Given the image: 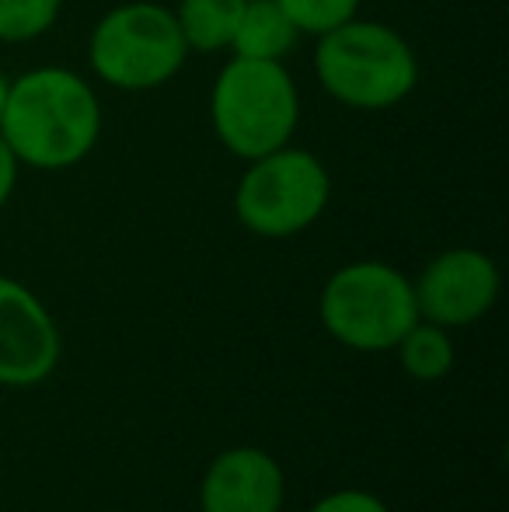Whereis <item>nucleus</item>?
I'll list each match as a JSON object with an SVG mask.
<instances>
[{
    "mask_svg": "<svg viewBox=\"0 0 509 512\" xmlns=\"http://www.w3.org/2000/svg\"><path fill=\"white\" fill-rule=\"evenodd\" d=\"M18 175H21V161L4 143V136H0V209L11 203L14 189H18Z\"/></svg>",
    "mask_w": 509,
    "mask_h": 512,
    "instance_id": "dca6fc26",
    "label": "nucleus"
},
{
    "mask_svg": "<svg viewBox=\"0 0 509 512\" xmlns=\"http://www.w3.org/2000/svg\"><path fill=\"white\" fill-rule=\"evenodd\" d=\"M7 88H11V81L0 74V112H4V102H7Z\"/></svg>",
    "mask_w": 509,
    "mask_h": 512,
    "instance_id": "f3484780",
    "label": "nucleus"
},
{
    "mask_svg": "<svg viewBox=\"0 0 509 512\" xmlns=\"http://www.w3.org/2000/svg\"><path fill=\"white\" fill-rule=\"evenodd\" d=\"M307 512H391L387 502L374 492H363V488H339V492L321 495Z\"/></svg>",
    "mask_w": 509,
    "mask_h": 512,
    "instance_id": "2eb2a0df",
    "label": "nucleus"
},
{
    "mask_svg": "<svg viewBox=\"0 0 509 512\" xmlns=\"http://www.w3.org/2000/svg\"><path fill=\"white\" fill-rule=\"evenodd\" d=\"M391 352H398L401 370L412 380H419V384H436V380H443L454 370V359H457L450 331L440 328V324L422 321V317L398 338V345H394Z\"/></svg>",
    "mask_w": 509,
    "mask_h": 512,
    "instance_id": "f8f14e48",
    "label": "nucleus"
},
{
    "mask_svg": "<svg viewBox=\"0 0 509 512\" xmlns=\"http://www.w3.org/2000/svg\"><path fill=\"white\" fill-rule=\"evenodd\" d=\"M318 317L339 345L353 352H391L419 321L412 279L387 262H349L325 279Z\"/></svg>",
    "mask_w": 509,
    "mask_h": 512,
    "instance_id": "20e7f679",
    "label": "nucleus"
},
{
    "mask_svg": "<svg viewBox=\"0 0 509 512\" xmlns=\"http://www.w3.org/2000/svg\"><path fill=\"white\" fill-rule=\"evenodd\" d=\"M276 4L293 21V28L300 35H311V39L346 25L360 11V0H276Z\"/></svg>",
    "mask_w": 509,
    "mask_h": 512,
    "instance_id": "4468645a",
    "label": "nucleus"
},
{
    "mask_svg": "<svg viewBox=\"0 0 509 512\" xmlns=\"http://www.w3.org/2000/svg\"><path fill=\"white\" fill-rule=\"evenodd\" d=\"M63 335L49 307L11 276H0V387H35L60 366Z\"/></svg>",
    "mask_w": 509,
    "mask_h": 512,
    "instance_id": "6e6552de",
    "label": "nucleus"
},
{
    "mask_svg": "<svg viewBox=\"0 0 509 512\" xmlns=\"http://www.w3.org/2000/svg\"><path fill=\"white\" fill-rule=\"evenodd\" d=\"M300 42V32L283 14L276 0H245L238 32L231 39V53L245 60H283Z\"/></svg>",
    "mask_w": 509,
    "mask_h": 512,
    "instance_id": "9d476101",
    "label": "nucleus"
},
{
    "mask_svg": "<svg viewBox=\"0 0 509 512\" xmlns=\"http://www.w3.org/2000/svg\"><path fill=\"white\" fill-rule=\"evenodd\" d=\"M0 136L28 168L67 171L98 147L102 102L74 70H28L7 88Z\"/></svg>",
    "mask_w": 509,
    "mask_h": 512,
    "instance_id": "f257e3e1",
    "label": "nucleus"
},
{
    "mask_svg": "<svg viewBox=\"0 0 509 512\" xmlns=\"http://www.w3.org/2000/svg\"><path fill=\"white\" fill-rule=\"evenodd\" d=\"M332 199V175L304 147H286L248 161L238 189L234 213L238 223L265 241H283L311 230L325 216Z\"/></svg>",
    "mask_w": 509,
    "mask_h": 512,
    "instance_id": "423d86ee",
    "label": "nucleus"
},
{
    "mask_svg": "<svg viewBox=\"0 0 509 512\" xmlns=\"http://www.w3.org/2000/svg\"><path fill=\"white\" fill-rule=\"evenodd\" d=\"M245 0H178L175 21L189 53H224L238 32Z\"/></svg>",
    "mask_w": 509,
    "mask_h": 512,
    "instance_id": "9b49d317",
    "label": "nucleus"
},
{
    "mask_svg": "<svg viewBox=\"0 0 509 512\" xmlns=\"http://www.w3.org/2000/svg\"><path fill=\"white\" fill-rule=\"evenodd\" d=\"M419 317L440 328L478 324L499 300V265L478 248H447L412 279Z\"/></svg>",
    "mask_w": 509,
    "mask_h": 512,
    "instance_id": "0eeeda50",
    "label": "nucleus"
},
{
    "mask_svg": "<svg viewBox=\"0 0 509 512\" xmlns=\"http://www.w3.org/2000/svg\"><path fill=\"white\" fill-rule=\"evenodd\" d=\"M63 0H0V42H35L56 25Z\"/></svg>",
    "mask_w": 509,
    "mask_h": 512,
    "instance_id": "ddd939ff",
    "label": "nucleus"
},
{
    "mask_svg": "<svg viewBox=\"0 0 509 512\" xmlns=\"http://www.w3.org/2000/svg\"><path fill=\"white\" fill-rule=\"evenodd\" d=\"M189 46L175 11L154 0L112 7L88 39V63L95 77L119 91H154L182 74Z\"/></svg>",
    "mask_w": 509,
    "mask_h": 512,
    "instance_id": "39448f33",
    "label": "nucleus"
},
{
    "mask_svg": "<svg viewBox=\"0 0 509 512\" xmlns=\"http://www.w3.org/2000/svg\"><path fill=\"white\" fill-rule=\"evenodd\" d=\"M314 74L328 98L356 112H384L401 105L419 84L415 49L384 21L349 18L318 35Z\"/></svg>",
    "mask_w": 509,
    "mask_h": 512,
    "instance_id": "f03ea898",
    "label": "nucleus"
},
{
    "mask_svg": "<svg viewBox=\"0 0 509 512\" xmlns=\"http://www.w3.org/2000/svg\"><path fill=\"white\" fill-rule=\"evenodd\" d=\"M283 502V467L258 446H231L217 453L199 485V512H283Z\"/></svg>",
    "mask_w": 509,
    "mask_h": 512,
    "instance_id": "1a4fd4ad",
    "label": "nucleus"
},
{
    "mask_svg": "<svg viewBox=\"0 0 509 512\" xmlns=\"http://www.w3.org/2000/svg\"><path fill=\"white\" fill-rule=\"evenodd\" d=\"M210 122L220 147L241 161L293 143L300 126V91L286 63L231 56L213 81Z\"/></svg>",
    "mask_w": 509,
    "mask_h": 512,
    "instance_id": "7ed1b4c3",
    "label": "nucleus"
}]
</instances>
